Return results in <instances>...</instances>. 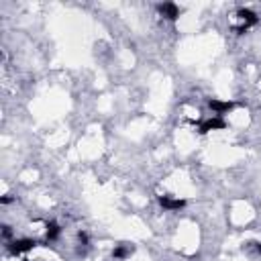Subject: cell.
<instances>
[{
  "instance_id": "cell-6",
  "label": "cell",
  "mask_w": 261,
  "mask_h": 261,
  "mask_svg": "<svg viewBox=\"0 0 261 261\" xmlns=\"http://www.w3.org/2000/svg\"><path fill=\"white\" fill-rule=\"evenodd\" d=\"M208 106H210V108L215 110V112L222 114V112H229L235 104H233V102H222V100H210V102H208Z\"/></svg>"
},
{
  "instance_id": "cell-4",
  "label": "cell",
  "mask_w": 261,
  "mask_h": 261,
  "mask_svg": "<svg viewBox=\"0 0 261 261\" xmlns=\"http://www.w3.org/2000/svg\"><path fill=\"white\" fill-rule=\"evenodd\" d=\"M159 13L166 16V18H169V21H176V18L180 16L178 6H176V4H171V2H163V4H159Z\"/></svg>"
},
{
  "instance_id": "cell-7",
  "label": "cell",
  "mask_w": 261,
  "mask_h": 261,
  "mask_svg": "<svg viewBox=\"0 0 261 261\" xmlns=\"http://www.w3.org/2000/svg\"><path fill=\"white\" fill-rule=\"evenodd\" d=\"M60 233H61V229H60L57 222H47V239L55 241L57 237H60Z\"/></svg>"
},
{
  "instance_id": "cell-3",
  "label": "cell",
  "mask_w": 261,
  "mask_h": 261,
  "mask_svg": "<svg viewBox=\"0 0 261 261\" xmlns=\"http://www.w3.org/2000/svg\"><path fill=\"white\" fill-rule=\"evenodd\" d=\"M227 124L225 121H222L220 117H212L208 121H204L200 124V133H210V131H220V129H225Z\"/></svg>"
},
{
  "instance_id": "cell-5",
  "label": "cell",
  "mask_w": 261,
  "mask_h": 261,
  "mask_svg": "<svg viewBox=\"0 0 261 261\" xmlns=\"http://www.w3.org/2000/svg\"><path fill=\"white\" fill-rule=\"evenodd\" d=\"M159 204L166 208V210H180L186 202L184 200H180V198H169V196H161L159 198Z\"/></svg>"
},
{
  "instance_id": "cell-1",
  "label": "cell",
  "mask_w": 261,
  "mask_h": 261,
  "mask_svg": "<svg viewBox=\"0 0 261 261\" xmlns=\"http://www.w3.org/2000/svg\"><path fill=\"white\" fill-rule=\"evenodd\" d=\"M237 18H239V23H241V31H245V29H249L251 25L257 23L255 13L253 11H247V8H241V11L237 13Z\"/></svg>"
},
{
  "instance_id": "cell-9",
  "label": "cell",
  "mask_w": 261,
  "mask_h": 261,
  "mask_svg": "<svg viewBox=\"0 0 261 261\" xmlns=\"http://www.w3.org/2000/svg\"><path fill=\"white\" fill-rule=\"evenodd\" d=\"M259 251H261V245H259Z\"/></svg>"
},
{
  "instance_id": "cell-8",
  "label": "cell",
  "mask_w": 261,
  "mask_h": 261,
  "mask_svg": "<svg viewBox=\"0 0 261 261\" xmlns=\"http://www.w3.org/2000/svg\"><path fill=\"white\" fill-rule=\"evenodd\" d=\"M133 253V247H129V245H121V247H117V249H114V257H117V259H124V257H129Z\"/></svg>"
},
{
  "instance_id": "cell-2",
  "label": "cell",
  "mask_w": 261,
  "mask_h": 261,
  "mask_svg": "<svg viewBox=\"0 0 261 261\" xmlns=\"http://www.w3.org/2000/svg\"><path fill=\"white\" fill-rule=\"evenodd\" d=\"M33 247H35V241H31V239H16V241H13V243H11V251L15 255L27 253V251H31Z\"/></svg>"
}]
</instances>
